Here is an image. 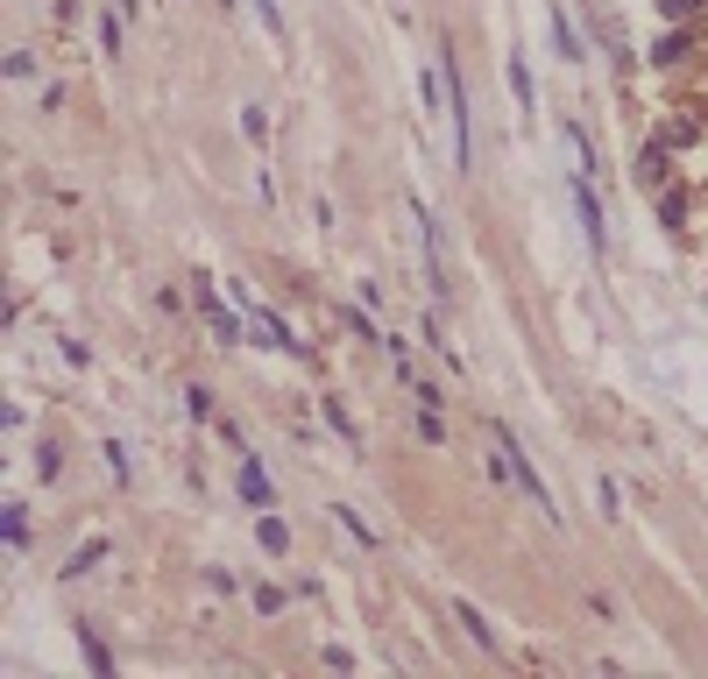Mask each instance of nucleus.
Instances as JSON below:
<instances>
[{"label":"nucleus","instance_id":"16","mask_svg":"<svg viewBox=\"0 0 708 679\" xmlns=\"http://www.w3.org/2000/svg\"><path fill=\"white\" fill-rule=\"evenodd\" d=\"M326 425H334L340 440H348V453H361V425H355V411H348L340 397H326Z\"/></svg>","mask_w":708,"mask_h":679},{"label":"nucleus","instance_id":"20","mask_svg":"<svg viewBox=\"0 0 708 679\" xmlns=\"http://www.w3.org/2000/svg\"><path fill=\"white\" fill-rule=\"evenodd\" d=\"M334 517H340V531H348V538H355V546H375V531H369V524H361V517H355V510H348V503H334Z\"/></svg>","mask_w":708,"mask_h":679},{"label":"nucleus","instance_id":"14","mask_svg":"<svg viewBox=\"0 0 708 679\" xmlns=\"http://www.w3.org/2000/svg\"><path fill=\"white\" fill-rule=\"evenodd\" d=\"M659 226H666V234H687V191H659Z\"/></svg>","mask_w":708,"mask_h":679},{"label":"nucleus","instance_id":"6","mask_svg":"<svg viewBox=\"0 0 708 679\" xmlns=\"http://www.w3.org/2000/svg\"><path fill=\"white\" fill-rule=\"evenodd\" d=\"M199 312H206V326H213V347H241V319H234L228 305H220L213 277H199Z\"/></svg>","mask_w":708,"mask_h":679},{"label":"nucleus","instance_id":"1","mask_svg":"<svg viewBox=\"0 0 708 679\" xmlns=\"http://www.w3.org/2000/svg\"><path fill=\"white\" fill-rule=\"evenodd\" d=\"M481 432H489V446H503V453H510V475H518V489L532 495V503H538V517H546L553 531H560V510H553V489L538 481V467H532V453L518 446V432H510L503 418H481Z\"/></svg>","mask_w":708,"mask_h":679},{"label":"nucleus","instance_id":"27","mask_svg":"<svg viewBox=\"0 0 708 679\" xmlns=\"http://www.w3.org/2000/svg\"><path fill=\"white\" fill-rule=\"evenodd\" d=\"M100 453H107V475H114V481H128V446H120V440H107Z\"/></svg>","mask_w":708,"mask_h":679},{"label":"nucleus","instance_id":"21","mask_svg":"<svg viewBox=\"0 0 708 679\" xmlns=\"http://www.w3.org/2000/svg\"><path fill=\"white\" fill-rule=\"evenodd\" d=\"M241 134L263 149V142H269V114H263V107H241Z\"/></svg>","mask_w":708,"mask_h":679},{"label":"nucleus","instance_id":"26","mask_svg":"<svg viewBox=\"0 0 708 679\" xmlns=\"http://www.w3.org/2000/svg\"><path fill=\"white\" fill-rule=\"evenodd\" d=\"M283 601H291V587H255V609H263V616H277Z\"/></svg>","mask_w":708,"mask_h":679},{"label":"nucleus","instance_id":"19","mask_svg":"<svg viewBox=\"0 0 708 679\" xmlns=\"http://www.w3.org/2000/svg\"><path fill=\"white\" fill-rule=\"evenodd\" d=\"M659 14H666V22H701L708 14V0H652Z\"/></svg>","mask_w":708,"mask_h":679},{"label":"nucleus","instance_id":"28","mask_svg":"<svg viewBox=\"0 0 708 679\" xmlns=\"http://www.w3.org/2000/svg\"><path fill=\"white\" fill-rule=\"evenodd\" d=\"M411 397L426 403V411H440V403H446V389H440V383H418V375H411Z\"/></svg>","mask_w":708,"mask_h":679},{"label":"nucleus","instance_id":"30","mask_svg":"<svg viewBox=\"0 0 708 679\" xmlns=\"http://www.w3.org/2000/svg\"><path fill=\"white\" fill-rule=\"evenodd\" d=\"M340 326H348V333H355V340H383V333H375V326H369V319H361V312H340Z\"/></svg>","mask_w":708,"mask_h":679},{"label":"nucleus","instance_id":"31","mask_svg":"<svg viewBox=\"0 0 708 679\" xmlns=\"http://www.w3.org/2000/svg\"><path fill=\"white\" fill-rule=\"evenodd\" d=\"M701 79H708V65H701Z\"/></svg>","mask_w":708,"mask_h":679},{"label":"nucleus","instance_id":"2","mask_svg":"<svg viewBox=\"0 0 708 679\" xmlns=\"http://www.w3.org/2000/svg\"><path fill=\"white\" fill-rule=\"evenodd\" d=\"M666 177H673V149H666V142H645L638 163H630V185L652 199V191H666Z\"/></svg>","mask_w":708,"mask_h":679},{"label":"nucleus","instance_id":"17","mask_svg":"<svg viewBox=\"0 0 708 679\" xmlns=\"http://www.w3.org/2000/svg\"><path fill=\"white\" fill-rule=\"evenodd\" d=\"M659 142H666V149H695L701 142V120H666V128H659Z\"/></svg>","mask_w":708,"mask_h":679},{"label":"nucleus","instance_id":"4","mask_svg":"<svg viewBox=\"0 0 708 679\" xmlns=\"http://www.w3.org/2000/svg\"><path fill=\"white\" fill-rule=\"evenodd\" d=\"M574 213H581V234H589V248L610 255V220H602V199H595L589 177H574Z\"/></svg>","mask_w":708,"mask_h":679},{"label":"nucleus","instance_id":"9","mask_svg":"<svg viewBox=\"0 0 708 679\" xmlns=\"http://www.w3.org/2000/svg\"><path fill=\"white\" fill-rule=\"evenodd\" d=\"M454 623L468 630V644H481V652H496V623L475 609V601H454Z\"/></svg>","mask_w":708,"mask_h":679},{"label":"nucleus","instance_id":"18","mask_svg":"<svg viewBox=\"0 0 708 679\" xmlns=\"http://www.w3.org/2000/svg\"><path fill=\"white\" fill-rule=\"evenodd\" d=\"M185 411H191V425H213V389L191 383V389H185Z\"/></svg>","mask_w":708,"mask_h":679},{"label":"nucleus","instance_id":"22","mask_svg":"<svg viewBox=\"0 0 708 679\" xmlns=\"http://www.w3.org/2000/svg\"><path fill=\"white\" fill-rule=\"evenodd\" d=\"M418 440H426V446H446V425H440V411H426V403H418Z\"/></svg>","mask_w":708,"mask_h":679},{"label":"nucleus","instance_id":"25","mask_svg":"<svg viewBox=\"0 0 708 679\" xmlns=\"http://www.w3.org/2000/svg\"><path fill=\"white\" fill-rule=\"evenodd\" d=\"M418 333H426V347H432V354H454V340L440 333V319H432V312H426V319H418Z\"/></svg>","mask_w":708,"mask_h":679},{"label":"nucleus","instance_id":"3","mask_svg":"<svg viewBox=\"0 0 708 679\" xmlns=\"http://www.w3.org/2000/svg\"><path fill=\"white\" fill-rule=\"evenodd\" d=\"M241 312H248V326H263V333H269V340H277V347H283V354H305V340H298V333H291V319H283V312H277V305H263V297H255V291H248V297H241Z\"/></svg>","mask_w":708,"mask_h":679},{"label":"nucleus","instance_id":"24","mask_svg":"<svg viewBox=\"0 0 708 679\" xmlns=\"http://www.w3.org/2000/svg\"><path fill=\"white\" fill-rule=\"evenodd\" d=\"M8 79H14V85L36 79V50H8Z\"/></svg>","mask_w":708,"mask_h":679},{"label":"nucleus","instance_id":"23","mask_svg":"<svg viewBox=\"0 0 708 679\" xmlns=\"http://www.w3.org/2000/svg\"><path fill=\"white\" fill-rule=\"evenodd\" d=\"M255 14H263V28H269V36H277V43L291 36V28H283V8H277V0H255Z\"/></svg>","mask_w":708,"mask_h":679},{"label":"nucleus","instance_id":"15","mask_svg":"<svg viewBox=\"0 0 708 679\" xmlns=\"http://www.w3.org/2000/svg\"><path fill=\"white\" fill-rule=\"evenodd\" d=\"M79 652H85V666H93L100 679H114V672H120V666H114V652H107V644H100V637H93V630H85V623H79Z\"/></svg>","mask_w":708,"mask_h":679},{"label":"nucleus","instance_id":"8","mask_svg":"<svg viewBox=\"0 0 708 679\" xmlns=\"http://www.w3.org/2000/svg\"><path fill=\"white\" fill-rule=\"evenodd\" d=\"M0 531H8V560H28V503H0Z\"/></svg>","mask_w":708,"mask_h":679},{"label":"nucleus","instance_id":"7","mask_svg":"<svg viewBox=\"0 0 708 679\" xmlns=\"http://www.w3.org/2000/svg\"><path fill=\"white\" fill-rule=\"evenodd\" d=\"M241 503L248 510H277V481H269V467L255 460V453H241Z\"/></svg>","mask_w":708,"mask_h":679},{"label":"nucleus","instance_id":"11","mask_svg":"<svg viewBox=\"0 0 708 679\" xmlns=\"http://www.w3.org/2000/svg\"><path fill=\"white\" fill-rule=\"evenodd\" d=\"M107 552H114V546H107V538H85V546H79V552H71V560H65V566H57V573H65V581H79V573H93L100 560H107Z\"/></svg>","mask_w":708,"mask_h":679},{"label":"nucleus","instance_id":"29","mask_svg":"<svg viewBox=\"0 0 708 679\" xmlns=\"http://www.w3.org/2000/svg\"><path fill=\"white\" fill-rule=\"evenodd\" d=\"M100 50L120 57V14H107V22H100Z\"/></svg>","mask_w":708,"mask_h":679},{"label":"nucleus","instance_id":"13","mask_svg":"<svg viewBox=\"0 0 708 679\" xmlns=\"http://www.w3.org/2000/svg\"><path fill=\"white\" fill-rule=\"evenodd\" d=\"M255 538H263V552H291V531H283V517H269V510H255Z\"/></svg>","mask_w":708,"mask_h":679},{"label":"nucleus","instance_id":"5","mask_svg":"<svg viewBox=\"0 0 708 679\" xmlns=\"http://www.w3.org/2000/svg\"><path fill=\"white\" fill-rule=\"evenodd\" d=\"M701 43H708V28H701V22H673L666 36L652 43V65H681V57H695Z\"/></svg>","mask_w":708,"mask_h":679},{"label":"nucleus","instance_id":"10","mask_svg":"<svg viewBox=\"0 0 708 679\" xmlns=\"http://www.w3.org/2000/svg\"><path fill=\"white\" fill-rule=\"evenodd\" d=\"M553 50H560L567 57V65H581V36H574V22H567V8H560V0H553Z\"/></svg>","mask_w":708,"mask_h":679},{"label":"nucleus","instance_id":"12","mask_svg":"<svg viewBox=\"0 0 708 679\" xmlns=\"http://www.w3.org/2000/svg\"><path fill=\"white\" fill-rule=\"evenodd\" d=\"M510 99H518V114H538V93H532V65H524V57H510Z\"/></svg>","mask_w":708,"mask_h":679}]
</instances>
